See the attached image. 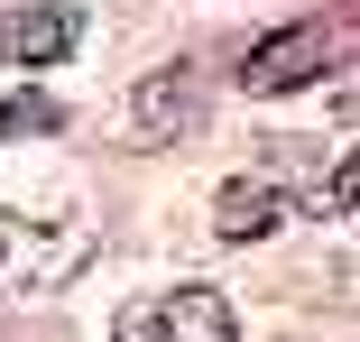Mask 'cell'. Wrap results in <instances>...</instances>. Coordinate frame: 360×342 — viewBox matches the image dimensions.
Masks as SVG:
<instances>
[{
	"label": "cell",
	"instance_id": "1",
	"mask_svg": "<svg viewBox=\"0 0 360 342\" xmlns=\"http://www.w3.org/2000/svg\"><path fill=\"white\" fill-rule=\"evenodd\" d=\"M84 259H93V222H56V232H37L28 213H0V268H10L19 287H56V278H75Z\"/></svg>",
	"mask_w": 360,
	"mask_h": 342
},
{
	"label": "cell",
	"instance_id": "7",
	"mask_svg": "<svg viewBox=\"0 0 360 342\" xmlns=\"http://www.w3.org/2000/svg\"><path fill=\"white\" fill-rule=\"evenodd\" d=\"M65 111L46 102V93H0V139H46Z\"/></svg>",
	"mask_w": 360,
	"mask_h": 342
},
{
	"label": "cell",
	"instance_id": "6",
	"mask_svg": "<svg viewBox=\"0 0 360 342\" xmlns=\"http://www.w3.org/2000/svg\"><path fill=\"white\" fill-rule=\"evenodd\" d=\"M222 241H259V232H277V194L259 185V176H240V185H222Z\"/></svg>",
	"mask_w": 360,
	"mask_h": 342
},
{
	"label": "cell",
	"instance_id": "2",
	"mask_svg": "<svg viewBox=\"0 0 360 342\" xmlns=\"http://www.w3.org/2000/svg\"><path fill=\"white\" fill-rule=\"evenodd\" d=\"M120 342H240V324H231L222 287H176L158 305H129L120 315Z\"/></svg>",
	"mask_w": 360,
	"mask_h": 342
},
{
	"label": "cell",
	"instance_id": "3",
	"mask_svg": "<svg viewBox=\"0 0 360 342\" xmlns=\"http://www.w3.org/2000/svg\"><path fill=\"white\" fill-rule=\"evenodd\" d=\"M84 46V0H37V10H0V65H65Z\"/></svg>",
	"mask_w": 360,
	"mask_h": 342
},
{
	"label": "cell",
	"instance_id": "4",
	"mask_svg": "<svg viewBox=\"0 0 360 342\" xmlns=\"http://www.w3.org/2000/svg\"><path fill=\"white\" fill-rule=\"evenodd\" d=\"M333 65V37L323 28H277V37H259L250 56H240V93H296V84H314Z\"/></svg>",
	"mask_w": 360,
	"mask_h": 342
},
{
	"label": "cell",
	"instance_id": "5",
	"mask_svg": "<svg viewBox=\"0 0 360 342\" xmlns=\"http://www.w3.org/2000/svg\"><path fill=\"white\" fill-rule=\"evenodd\" d=\"M194 102H203V65H167L129 93V139H185L194 129Z\"/></svg>",
	"mask_w": 360,
	"mask_h": 342
}]
</instances>
